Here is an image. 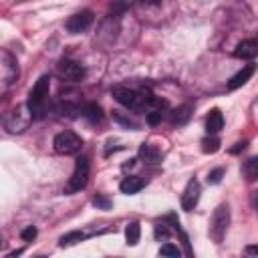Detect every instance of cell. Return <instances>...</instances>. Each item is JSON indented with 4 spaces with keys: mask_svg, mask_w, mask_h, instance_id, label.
Here are the masks:
<instances>
[{
    "mask_svg": "<svg viewBox=\"0 0 258 258\" xmlns=\"http://www.w3.org/2000/svg\"><path fill=\"white\" fill-rule=\"evenodd\" d=\"M244 173H246V177H248L250 181H254V179L258 177V159H256V157H250V159L246 161Z\"/></svg>",
    "mask_w": 258,
    "mask_h": 258,
    "instance_id": "obj_17",
    "label": "cell"
},
{
    "mask_svg": "<svg viewBox=\"0 0 258 258\" xmlns=\"http://www.w3.org/2000/svg\"><path fill=\"white\" fill-rule=\"evenodd\" d=\"M191 111H194V107H191L189 103H185V105H181V107L173 109V111H171V115H169V119H171V123H173V125H183V123H187V121H189Z\"/></svg>",
    "mask_w": 258,
    "mask_h": 258,
    "instance_id": "obj_13",
    "label": "cell"
},
{
    "mask_svg": "<svg viewBox=\"0 0 258 258\" xmlns=\"http://www.w3.org/2000/svg\"><path fill=\"white\" fill-rule=\"evenodd\" d=\"M48 89H50V79L46 75H42L34 83V87H32V91L28 95V103H26L28 109H30V113L34 117H40L42 115L44 105H46V99H48Z\"/></svg>",
    "mask_w": 258,
    "mask_h": 258,
    "instance_id": "obj_1",
    "label": "cell"
},
{
    "mask_svg": "<svg viewBox=\"0 0 258 258\" xmlns=\"http://www.w3.org/2000/svg\"><path fill=\"white\" fill-rule=\"evenodd\" d=\"M32 119H34V115L30 113L28 105H20V107H16V109H12L8 113V117L4 119V125L12 133H22L24 129H28V125L32 123Z\"/></svg>",
    "mask_w": 258,
    "mask_h": 258,
    "instance_id": "obj_3",
    "label": "cell"
},
{
    "mask_svg": "<svg viewBox=\"0 0 258 258\" xmlns=\"http://www.w3.org/2000/svg\"><path fill=\"white\" fill-rule=\"evenodd\" d=\"M143 187H145V181H143L141 177H137V175H127V177H123V181L119 183V189H121L123 194H127V196L137 194V191L143 189Z\"/></svg>",
    "mask_w": 258,
    "mask_h": 258,
    "instance_id": "obj_11",
    "label": "cell"
},
{
    "mask_svg": "<svg viewBox=\"0 0 258 258\" xmlns=\"http://www.w3.org/2000/svg\"><path fill=\"white\" fill-rule=\"evenodd\" d=\"M91 24H93V12H91V10H81V12H75V14L67 20V30H69L71 34H81V32H85Z\"/></svg>",
    "mask_w": 258,
    "mask_h": 258,
    "instance_id": "obj_7",
    "label": "cell"
},
{
    "mask_svg": "<svg viewBox=\"0 0 258 258\" xmlns=\"http://www.w3.org/2000/svg\"><path fill=\"white\" fill-rule=\"evenodd\" d=\"M0 242H2V238H0Z\"/></svg>",
    "mask_w": 258,
    "mask_h": 258,
    "instance_id": "obj_28",
    "label": "cell"
},
{
    "mask_svg": "<svg viewBox=\"0 0 258 258\" xmlns=\"http://www.w3.org/2000/svg\"><path fill=\"white\" fill-rule=\"evenodd\" d=\"M202 149H204V153H216L220 149V139L218 137H206L202 141Z\"/></svg>",
    "mask_w": 258,
    "mask_h": 258,
    "instance_id": "obj_18",
    "label": "cell"
},
{
    "mask_svg": "<svg viewBox=\"0 0 258 258\" xmlns=\"http://www.w3.org/2000/svg\"><path fill=\"white\" fill-rule=\"evenodd\" d=\"M20 236H22V240L30 242V240H34V238H36V228H34V226H26V228L20 232Z\"/></svg>",
    "mask_w": 258,
    "mask_h": 258,
    "instance_id": "obj_22",
    "label": "cell"
},
{
    "mask_svg": "<svg viewBox=\"0 0 258 258\" xmlns=\"http://www.w3.org/2000/svg\"><path fill=\"white\" fill-rule=\"evenodd\" d=\"M256 54H258V42H256L254 38L242 40V42H238V46L234 48V56H236V58H242V60H252Z\"/></svg>",
    "mask_w": 258,
    "mask_h": 258,
    "instance_id": "obj_9",
    "label": "cell"
},
{
    "mask_svg": "<svg viewBox=\"0 0 258 258\" xmlns=\"http://www.w3.org/2000/svg\"><path fill=\"white\" fill-rule=\"evenodd\" d=\"M246 252H248V254H256V246H250V248H246Z\"/></svg>",
    "mask_w": 258,
    "mask_h": 258,
    "instance_id": "obj_27",
    "label": "cell"
},
{
    "mask_svg": "<svg viewBox=\"0 0 258 258\" xmlns=\"http://www.w3.org/2000/svg\"><path fill=\"white\" fill-rule=\"evenodd\" d=\"M56 75L62 79V81H69V83H79L85 79V67L77 60H60L58 67H56Z\"/></svg>",
    "mask_w": 258,
    "mask_h": 258,
    "instance_id": "obj_6",
    "label": "cell"
},
{
    "mask_svg": "<svg viewBox=\"0 0 258 258\" xmlns=\"http://www.w3.org/2000/svg\"><path fill=\"white\" fill-rule=\"evenodd\" d=\"M252 75H254V64H246L242 71H238V73L228 81V91H234V89L242 87V85H244Z\"/></svg>",
    "mask_w": 258,
    "mask_h": 258,
    "instance_id": "obj_12",
    "label": "cell"
},
{
    "mask_svg": "<svg viewBox=\"0 0 258 258\" xmlns=\"http://www.w3.org/2000/svg\"><path fill=\"white\" fill-rule=\"evenodd\" d=\"M141 155H143L145 159H149V161H157V157H159L155 151L149 149V145H143V147H141Z\"/></svg>",
    "mask_w": 258,
    "mask_h": 258,
    "instance_id": "obj_24",
    "label": "cell"
},
{
    "mask_svg": "<svg viewBox=\"0 0 258 258\" xmlns=\"http://www.w3.org/2000/svg\"><path fill=\"white\" fill-rule=\"evenodd\" d=\"M81 145H83L81 137L77 133H73V131H60L52 139V147L60 155H73V153H77L81 149Z\"/></svg>",
    "mask_w": 258,
    "mask_h": 258,
    "instance_id": "obj_5",
    "label": "cell"
},
{
    "mask_svg": "<svg viewBox=\"0 0 258 258\" xmlns=\"http://www.w3.org/2000/svg\"><path fill=\"white\" fill-rule=\"evenodd\" d=\"M153 234H155V238H157V240H165V238H169V230H167V226H165V224H157Z\"/></svg>",
    "mask_w": 258,
    "mask_h": 258,
    "instance_id": "obj_21",
    "label": "cell"
},
{
    "mask_svg": "<svg viewBox=\"0 0 258 258\" xmlns=\"http://www.w3.org/2000/svg\"><path fill=\"white\" fill-rule=\"evenodd\" d=\"M93 204H95L97 208H103V210H109V208H111V202H109L107 198H101V196L93 198Z\"/></svg>",
    "mask_w": 258,
    "mask_h": 258,
    "instance_id": "obj_25",
    "label": "cell"
},
{
    "mask_svg": "<svg viewBox=\"0 0 258 258\" xmlns=\"http://www.w3.org/2000/svg\"><path fill=\"white\" fill-rule=\"evenodd\" d=\"M200 194H202V187H200L198 179L191 177V179L187 181L183 194H181V208H183L185 212H191V210L198 206V202H200Z\"/></svg>",
    "mask_w": 258,
    "mask_h": 258,
    "instance_id": "obj_8",
    "label": "cell"
},
{
    "mask_svg": "<svg viewBox=\"0 0 258 258\" xmlns=\"http://www.w3.org/2000/svg\"><path fill=\"white\" fill-rule=\"evenodd\" d=\"M228 226H230V208L228 204H220L214 214H212V222H210V238L220 244L228 232Z\"/></svg>",
    "mask_w": 258,
    "mask_h": 258,
    "instance_id": "obj_2",
    "label": "cell"
},
{
    "mask_svg": "<svg viewBox=\"0 0 258 258\" xmlns=\"http://www.w3.org/2000/svg\"><path fill=\"white\" fill-rule=\"evenodd\" d=\"M181 252H179V248L177 246H173V244H163L161 248H159V256H179Z\"/></svg>",
    "mask_w": 258,
    "mask_h": 258,
    "instance_id": "obj_20",
    "label": "cell"
},
{
    "mask_svg": "<svg viewBox=\"0 0 258 258\" xmlns=\"http://www.w3.org/2000/svg\"><path fill=\"white\" fill-rule=\"evenodd\" d=\"M222 175H224V169H222V167L210 171V173H208V183H218V181L222 179Z\"/></svg>",
    "mask_w": 258,
    "mask_h": 258,
    "instance_id": "obj_23",
    "label": "cell"
},
{
    "mask_svg": "<svg viewBox=\"0 0 258 258\" xmlns=\"http://www.w3.org/2000/svg\"><path fill=\"white\" fill-rule=\"evenodd\" d=\"M93 234H95L93 230H87V232H81V230L71 232V234H67V236L60 238V246H69V244H75V242H83V240H87V238L93 236Z\"/></svg>",
    "mask_w": 258,
    "mask_h": 258,
    "instance_id": "obj_15",
    "label": "cell"
},
{
    "mask_svg": "<svg viewBox=\"0 0 258 258\" xmlns=\"http://www.w3.org/2000/svg\"><path fill=\"white\" fill-rule=\"evenodd\" d=\"M222 127H224V115L218 109H212L206 117V131L210 135H216V133H220Z\"/></svg>",
    "mask_w": 258,
    "mask_h": 258,
    "instance_id": "obj_10",
    "label": "cell"
},
{
    "mask_svg": "<svg viewBox=\"0 0 258 258\" xmlns=\"http://www.w3.org/2000/svg\"><path fill=\"white\" fill-rule=\"evenodd\" d=\"M81 113H83V117H85L87 121H91V123H99V121L103 119V111H101V107H99L97 103H89V105H85Z\"/></svg>",
    "mask_w": 258,
    "mask_h": 258,
    "instance_id": "obj_14",
    "label": "cell"
},
{
    "mask_svg": "<svg viewBox=\"0 0 258 258\" xmlns=\"http://www.w3.org/2000/svg\"><path fill=\"white\" fill-rule=\"evenodd\" d=\"M89 181V159L87 157H79L75 163V169L64 185V194H77L81 191Z\"/></svg>",
    "mask_w": 258,
    "mask_h": 258,
    "instance_id": "obj_4",
    "label": "cell"
},
{
    "mask_svg": "<svg viewBox=\"0 0 258 258\" xmlns=\"http://www.w3.org/2000/svg\"><path fill=\"white\" fill-rule=\"evenodd\" d=\"M246 145H248V141H238V143L230 149V153H240V151H244V149H246Z\"/></svg>",
    "mask_w": 258,
    "mask_h": 258,
    "instance_id": "obj_26",
    "label": "cell"
},
{
    "mask_svg": "<svg viewBox=\"0 0 258 258\" xmlns=\"http://www.w3.org/2000/svg\"><path fill=\"white\" fill-rule=\"evenodd\" d=\"M139 236H141V228L137 222H129L127 228H125V240L129 246H135L139 242Z\"/></svg>",
    "mask_w": 258,
    "mask_h": 258,
    "instance_id": "obj_16",
    "label": "cell"
},
{
    "mask_svg": "<svg viewBox=\"0 0 258 258\" xmlns=\"http://www.w3.org/2000/svg\"><path fill=\"white\" fill-rule=\"evenodd\" d=\"M161 119H163L161 107H157V109H149V113H147V123H149V125H157Z\"/></svg>",
    "mask_w": 258,
    "mask_h": 258,
    "instance_id": "obj_19",
    "label": "cell"
}]
</instances>
